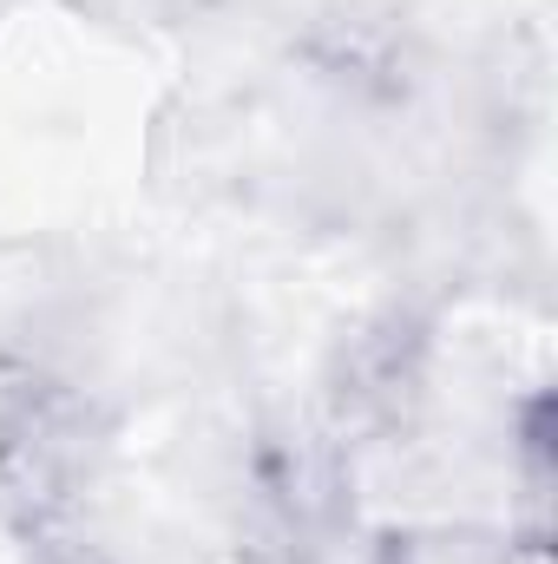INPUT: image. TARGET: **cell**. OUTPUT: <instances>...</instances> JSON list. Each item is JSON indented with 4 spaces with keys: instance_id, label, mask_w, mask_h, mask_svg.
Segmentation results:
<instances>
[{
    "instance_id": "cell-1",
    "label": "cell",
    "mask_w": 558,
    "mask_h": 564,
    "mask_svg": "<svg viewBox=\"0 0 558 564\" xmlns=\"http://www.w3.org/2000/svg\"><path fill=\"white\" fill-rule=\"evenodd\" d=\"M99 459L106 426L86 388L33 355H0V525L40 552L66 545Z\"/></svg>"
},
{
    "instance_id": "cell-2",
    "label": "cell",
    "mask_w": 558,
    "mask_h": 564,
    "mask_svg": "<svg viewBox=\"0 0 558 564\" xmlns=\"http://www.w3.org/2000/svg\"><path fill=\"white\" fill-rule=\"evenodd\" d=\"M342 525V440L277 421L244 453V539L277 564H309Z\"/></svg>"
},
{
    "instance_id": "cell-3",
    "label": "cell",
    "mask_w": 558,
    "mask_h": 564,
    "mask_svg": "<svg viewBox=\"0 0 558 564\" xmlns=\"http://www.w3.org/2000/svg\"><path fill=\"white\" fill-rule=\"evenodd\" d=\"M427 361H433V335L408 308H382L368 315L355 335H342V348L329 355V433H368L388 440L401 426H415L427 401Z\"/></svg>"
},
{
    "instance_id": "cell-4",
    "label": "cell",
    "mask_w": 558,
    "mask_h": 564,
    "mask_svg": "<svg viewBox=\"0 0 558 564\" xmlns=\"http://www.w3.org/2000/svg\"><path fill=\"white\" fill-rule=\"evenodd\" d=\"M375 564H526L519 532L473 525V519H420V525H388L375 539Z\"/></svg>"
},
{
    "instance_id": "cell-5",
    "label": "cell",
    "mask_w": 558,
    "mask_h": 564,
    "mask_svg": "<svg viewBox=\"0 0 558 564\" xmlns=\"http://www.w3.org/2000/svg\"><path fill=\"white\" fill-rule=\"evenodd\" d=\"M46 564H106V558H93V552H79V545H53Z\"/></svg>"
}]
</instances>
